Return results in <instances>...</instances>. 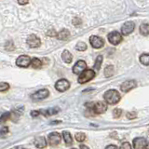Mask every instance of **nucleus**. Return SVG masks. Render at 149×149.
Returning <instances> with one entry per match:
<instances>
[{
    "instance_id": "30",
    "label": "nucleus",
    "mask_w": 149,
    "mask_h": 149,
    "mask_svg": "<svg viewBox=\"0 0 149 149\" xmlns=\"http://www.w3.org/2000/svg\"><path fill=\"white\" fill-rule=\"evenodd\" d=\"M121 114H122V111H121L120 109H114V111H113V116H114L115 118H120Z\"/></svg>"
},
{
    "instance_id": "40",
    "label": "nucleus",
    "mask_w": 149,
    "mask_h": 149,
    "mask_svg": "<svg viewBox=\"0 0 149 149\" xmlns=\"http://www.w3.org/2000/svg\"><path fill=\"white\" fill-rule=\"evenodd\" d=\"M148 132H149V129H148Z\"/></svg>"
},
{
    "instance_id": "27",
    "label": "nucleus",
    "mask_w": 149,
    "mask_h": 149,
    "mask_svg": "<svg viewBox=\"0 0 149 149\" xmlns=\"http://www.w3.org/2000/svg\"><path fill=\"white\" fill-rule=\"evenodd\" d=\"M76 49L78 51H84L87 49V45L84 43V42H78L76 46Z\"/></svg>"
},
{
    "instance_id": "14",
    "label": "nucleus",
    "mask_w": 149,
    "mask_h": 149,
    "mask_svg": "<svg viewBox=\"0 0 149 149\" xmlns=\"http://www.w3.org/2000/svg\"><path fill=\"white\" fill-rule=\"evenodd\" d=\"M136 87H137V83L135 80H127L120 85V90L123 92H129L130 91H132V88Z\"/></svg>"
},
{
    "instance_id": "22",
    "label": "nucleus",
    "mask_w": 149,
    "mask_h": 149,
    "mask_svg": "<svg viewBox=\"0 0 149 149\" xmlns=\"http://www.w3.org/2000/svg\"><path fill=\"white\" fill-rule=\"evenodd\" d=\"M31 66L35 69H38L42 67V62L38 58H33L31 62Z\"/></svg>"
},
{
    "instance_id": "28",
    "label": "nucleus",
    "mask_w": 149,
    "mask_h": 149,
    "mask_svg": "<svg viewBox=\"0 0 149 149\" xmlns=\"http://www.w3.org/2000/svg\"><path fill=\"white\" fill-rule=\"evenodd\" d=\"M9 88V84L7 82H0V92L7 91Z\"/></svg>"
},
{
    "instance_id": "17",
    "label": "nucleus",
    "mask_w": 149,
    "mask_h": 149,
    "mask_svg": "<svg viewBox=\"0 0 149 149\" xmlns=\"http://www.w3.org/2000/svg\"><path fill=\"white\" fill-rule=\"evenodd\" d=\"M62 59H63V61L64 63H70L73 61V55L71 54V52H70L69 50L64 49L63 51V53H62Z\"/></svg>"
},
{
    "instance_id": "10",
    "label": "nucleus",
    "mask_w": 149,
    "mask_h": 149,
    "mask_svg": "<svg viewBox=\"0 0 149 149\" xmlns=\"http://www.w3.org/2000/svg\"><path fill=\"white\" fill-rule=\"evenodd\" d=\"M70 88V82L67 79H60L55 84V88L60 92L66 91Z\"/></svg>"
},
{
    "instance_id": "13",
    "label": "nucleus",
    "mask_w": 149,
    "mask_h": 149,
    "mask_svg": "<svg viewBox=\"0 0 149 149\" xmlns=\"http://www.w3.org/2000/svg\"><path fill=\"white\" fill-rule=\"evenodd\" d=\"M86 68H87L86 62H84V61L80 60V61H78V62H77L76 64L74 65L73 73L76 74H82L84 71H85Z\"/></svg>"
},
{
    "instance_id": "5",
    "label": "nucleus",
    "mask_w": 149,
    "mask_h": 149,
    "mask_svg": "<svg viewBox=\"0 0 149 149\" xmlns=\"http://www.w3.org/2000/svg\"><path fill=\"white\" fill-rule=\"evenodd\" d=\"M31 62H32V59L27 55H21L19 56L16 60V64L17 66L19 67H22V68H26L28 67L29 65H31Z\"/></svg>"
},
{
    "instance_id": "32",
    "label": "nucleus",
    "mask_w": 149,
    "mask_h": 149,
    "mask_svg": "<svg viewBox=\"0 0 149 149\" xmlns=\"http://www.w3.org/2000/svg\"><path fill=\"white\" fill-rule=\"evenodd\" d=\"M126 116H127V118H129V119H134V118H136L137 114L135 113V112H128Z\"/></svg>"
},
{
    "instance_id": "36",
    "label": "nucleus",
    "mask_w": 149,
    "mask_h": 149,
    "mask_svg": "<svg viewBox=\"0 0 149 149\" xmlns=\"http://www.w3.org/2000/svg\"><path fill=\"white\" fill-rule=\"evenodd\" d=\"M28 3H29L28 1H18V4H20V5H26Z\"/></svg>"
},
{
    "instance_id": "23",
    "label": "nucleus",
    "mask_w": 149,
    "mask_h": 149,
    "mask_svg": "<svg viewBox=\"0 0 149 149\" xmlns=\"http://www.w3.org/2000/svg\"><path fill=\"white\" fill-rule=\"evenodd\" d=\"M102 55L97 56L96 61L94 63V69L95 70H100V68L102 66Z\"/></svg>"
},
{
    "instance_id": "21",
    "label": "nucleus",
    "mask_w": 149,
    "mask_h": 149,
    "mask_svg": "<svg viewBox=\"0 0 149 149\" xmlns=\"http://www.w3.org/2000/svg\"><path fill=\"white\" fill-rule=\"evenodd\" d=\"M63 140L65 143L69 146V144H72L73 143V138H72V135L70 134L68 132H63Z\"/></svg>"
},
{
    "instance_id": "31",
    "label": "nucleus",
    "mask_w": 149,
    "mask_h": 149,
    "mask_svg": "<svg viewBox=\"0 0 149 149\" xmlns=\"http://www.w3.org/2000/svg\"><path fill=\"white\" fill-rule=\"evenodd\" d=\"M118 149H132V144H130L129 142H125L121 144V146Z\"/></svg>"
},
{
    "instance_id": "34",
    "label": "nucleus",
    "mask_w": 149,
    "mask_h": 149,
    "mask_svg": "<svg viewBox=\"0 0 149 149\" xmlns=\"http://www.w3.org/2000/svg\"><path fill=\"white\" fill-rule=\"evenodd\" d=\"M82 23L81 20L79 18H74V20H73V24L74 25H76V26H78V25H80Z\"/></svg>"
},
{
    "instance_id": "4",
    "label": "nucleus",
    "mask_w": 149,
    "mask_h": 149,
    "mask_svg": "<svg viewBox=\"0 0 149 149\" xmlns=\"http://www.w3.org/2000/svg\"><path fill=\"white\" fill-rule=\"evenodd\" d=\"M95 77V72L91 69H86L82 74H79L78 82L80 84H85Z\"/></svg>"
},
{
    "instance_id": "8",
    "label": "nucleus",
    "mask_w": 149,
    "mask_h": 149,
    "mask_svg": "<svg viewBox=\"0 0 149 149\" xmlns=\"http://www.w3.org/2000/svg\"><path fill=\"white\" fill-rule=\"evenodd\" d=\"M122 39V36L118 31H112L108 35V41L112 45H118Z\"/></svg>"
},
{
    "instance_id": "39",
    "label": "nucleus",
    "mask_w": 149,
    "mask_h": 149,
    "mask_svg": "<svg viewBox=\"0 0 149 149\" xmlns=\"http://www.w3.org/2000/svg\"><path fill=\"white\" fill-rule=\"evenodd\" d=\"M146 149H149V143H147V146H146Z\"/></svg>"
},
{
    "instance_id": "12",
    "label": "nucleus",
    "mask_w": 149,
    "mask_h": 149,
    "mask_svg": "<svg viewBox=\"0 0 149 149\" xmlns=\"http://www.w3.org/2000/svg\"><path fill=\"white\" fill-rule=\"evenodd\" d=\"M90 42L92 46V48H94V49H101L104 45V39L97 36H91L90 37Z\"/></svg>"
},
{
    "instance_id": "3",
    "label": "nucleus",
    "mask_w": 149,
    "mask_h": 149,
    "mask_svg": "<svg viewBox=\"0 0 149 149\" xmlns=\"http://www.w3.org/2000/svg\"><path fill=\"white\" fill-rule=\"evenodd\" d=\"M60 111L59 107H53V108H49L46 110H36V111H32L31 112V116L36 118V116H39V115H43L44 116H50L58 114Z\"/></svg>"
},
{
    "instance_id": "24",
    "label": "nucleus",
    "mask_w": 149,
    "mask_h": 149,
    "mask_svg": "<svg viewBox=\"0 0 149 149\" xmlns=\"http://www.w3.org/2000/svg\"><path fill=\"white\" fill-rule=\"evenodd\" d=\"M140 62L143 65H149V54H142L140 56Z\"/></svg>"
},
{
    "instance_id": "16",
    "label": "nucleus",
    "mask_w": 149,
    "mask_h": 149,
    "mask_svg": "<svg viewBox=\"0 0 149 149\" xmlns=\"http://www.w3.org/2000/svg\"><path fill=\"white\" fill-rule=\"evenodd\" d=\"M34 144L36 146V147H37V148L43 149V148H45L47 146V140L43 136L36 137L35 139V141H34Z\"/></svg>"
},
{
    "instance_id": "18",
    "label": "nucleus",
    "mask_w": 149,
    "mask_h": 149,
    "mask_svg": "<svg viewBox=\"0 0 149 149\" xmlns=\"http://www.w3.org/2000/svg\"><path fill=\"white\" fill-rule=\"evenodd\" d=\"M56 36H57V38L60 40H67L70 37V32L67 29H63L56 35Z\"/></svg>"
},
{
    "instance_id": "2",
    "label": "nucleus",
    "mask_w": 149,
    "mask_h": 149,
    "mask_svg": "<svg viewBox=\"0 0 149 149\" xmlns=\"http://www.w3.org/2000/svg\"><path fill=\"white\" fill-rule=\"evenodd\" d=\"M104 101L107 102V104H109L111 105H114L116 104H118V102L120 101L121 97H120V94L118 91L109 90L104 93Z\"/></svg>"
},
{
    "instance_id": "20",
    "label": "nucleus",
    "mask_w": 149,
    "mask_h": 149,
    "mask_svg": "<svg viewBox=\"0 0 149 149\" xmlns=\"http://www.w3.org/2000/svg\"><path fill=\"white\" fill-rule=\"evenodd\" d=\"M140 33L146 36L149 35V24H147V23H142L141 26H140Z\"/></svg>"
},
{
    "instance_id": "19",
    "label": "nucleus",
    "mask_w": 149,
    "mask_h": 149,
    "mask_svg": "<svg viewBox=\"0 0 149 149\" xmlns=\"http://www.w3.org/2000/svg\"><path fill=\"white\" fill-rule=\"evenodd\" d=\"M104 76L106 77H111L112 76H114L115 74V68L113 65H107V66L104 68Z\"/></svg>"
},
{
    "instance_id": "35",
    "label": "nucleus",
    "mask_w": 149,
    "mask_h": 149,
    "mask_svg": "<svg viewBox=\"0 0 149 149\" xmlns=\"http://www.w3.org/2000/svg\"><path fill=\"white\" fill-rule=\"evenodd\" d=\"M105 149H118V146H114V144H110V146H106Z\"/></svg>"
},
{
    "instance_id": "7",
    "label": "nucleus",
    "mask_w": 149,
    "mask_h": 149,
    "mask_svg": "<svg viewBox=\"0 0 149 149\" xmlns=\"http://www.w3.org/2000/svg\"><path fill=\"white\" fill-rule=\"evenodd\" d=\"M61 140H62V136L61 134L57 132H51L49 134L48 137V143L50 146H56L61 143Z\"/></svg>"
},
{
    "instance_id": "38",
    "label": "nucleus",
    "mask_w": 149,
    "mask_h": 149,
    "mask_svg": "<svg viewBox=\"0 0 149 149\" xmlns=\"http://www.w3.org/2000/svg\"><path fill=\"white\" fill-rule=\"evenodd\" d=\"M80 149H90L88 146H84V144H81L80 146Z\"/></svg>"
},
{
    "instance_id": "1",
    "label": "nucleus",
    "mask_w": 149,
    "mask_h": 149,
    "mask_svg": "<svg viewBox=\"0 0 149 149\" xmlns=\"http://www.w3.org/2000/svg\"><path fill=\"white\" fill-rule=\"evenodd\" d=\"M86 107L90 111H92L94 114H104L107 110V104L104 102H88L86 104Z\"/></svg>"
},
{
    "instance_id": "33",
    "label": "nucleus",
    "mask_w": 149,
    "mask_h": 149,
    "mask_svg": "<svg viewBox=\"0 0 149 149\" xmlns=\"http://www.w3.org/2000/svg\"><path fill=\"white\" fill-rule=\"evenodd\" d=\"M14 44L12 43V41H9V42H7V44H6V49L8 50H14Z\"/></svg>"
},
{
    "instance_id": "26",
    "label": "nucleus",
    "mask_w": 149,
    "mask_h": 149,
    "mask_svg": "<svg viewBox=\"0 0 149 149\" xmlns=\"http://www.w3.org/2000/svg\"><path fill=\"white\" fill-rule=\"evenodd\" d=\"M76 140L77 142H79V143H82V142H84L86 140V135H85V133H83V132H77V133H76Z\"/></svg>"
},
{
    "instance_id": "6",
    "label": "nucleus",
    "mask_w": 149,
    "mask_h": 149,
    "mask_svg": "<svg viewBox=\"0 0 149 149\" xmlns=\"http://www.w3.org/2000/svg\"><path fill=\"white\" fill-rule=\"evenodd\" d=\"M49 90H47V88H41V90L33 93L31 98H32V100H34V101H41V100L46 99L47 97H49Z\"/></svg>"
},
{
    "instance_id": "25",
    "label": "nucleus",
    "mask_w": 149,
    "mask_h": 149,
    "mask_svg": "<svg viewBox=\"0 0 149 149\" xmlns=\"http://www.w3.org/2000/svg\"><path fill=\"white\" fill-rule=\"evenodd\" d=\"M10 116H11V114L9 113V112H6V113H4L2 116H0V124L8 121L9 118H10Z\"/></svg>"
},
{
    "instance_id": "11",
    "label": "nucleus",
    "mask_w": 149,
    "mask_h": 149,
    "mask_svg": "<svg viewBox=\"0 0 149 149\" xmlns=\"http://www.w3.org/2000/svg\"><path fill=\"white\" fill-rule=\"evenodd\" d=\"M135 28V23L133 22H126L121 27V34L123 36H128L132 34Z\"/></svg>"
},
{
    "instance_id": "37",
    "label": "nucleus",
    "mask_w": 149,
    "mask_h": 149,
    "mask_svg": "<svg viewBox=\"0 0 149 149\" xmlns=\"http://www.w3.org/2000/svg\"><path fill=\"white\" fill-rule=\"evenodd\" d=\"M10 149H24V148H23L22 146H14V147H12Z\"/></svg>"
},
{
    "instance_id": "9",
    "label": "nucleus",
    "mask_w": 149,
    "mask_h": 149,
    "mask_svg": "<svg viewBox=\"0 0 149 149\" xmlns=\"http://www.w3.org/2000/svg\"><path fill=\"white\" fill-rule=\"evenodd\" d=\"M27 44L28 46L32 49H36L41 45V40L38 36H36V35H31L27 37Z\"/></svg>"
},
{
    "instance_id": "29",
    "label": "nucleus",
    "mask_w": 149,
    "mask_h": 149,
    "mask_svg": "<svg viewBox=\"0 0 149 149\" xmlns=\"http://www.w3.org/2000/svg\"><path fill=\"white\" fill-rule=\"evenodd\" d=\"M8 133V128L7 126H4L1 129H0V135L1 136H5V135H7Z\"/></svg>"
},
{
    "instance_id": "15",
    "label": "nucleus",
    "mask_w": 149,
    "mask_h": 149,
    "mask_svg": "<svg viewBox=\"0 0 149 149\" xmlns=\"http://www.w3.org/2000/svg\"><path fill=\"white\" fill-rule=\"evenodd\" d=\"M132 146L134 149H144L147 146V142L143 137L135 138L132 141Z\"/></svg>"
}]
</instances>
